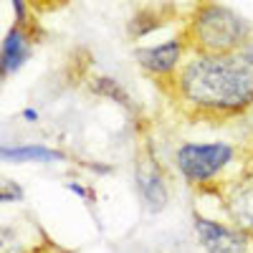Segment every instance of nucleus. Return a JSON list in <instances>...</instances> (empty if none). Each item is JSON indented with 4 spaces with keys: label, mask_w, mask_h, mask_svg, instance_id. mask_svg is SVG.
I'll return each instance as SVG.
<instances>
[{
    "label": "nucleus",
    "mask_w": 253,
    "mask_h": 253,
    "mask_svg": "<svg viewBox=\"0 0 253 253\" xmlns=\"http://www.w3.org/2000/svg\"><path fill=\"white\" fill-rule=\"evenodd\" d=\"M175 86L180 101L205 117H236L253 107V69L236 53H193L180 66Z\"/></svg>",
    "instance_id": "obj_1"
},
{
    "label": "nucleus",
    "mask_w": 253,
    "mask_h": 253,
    "mask_svg": "<svg viewBox=\"0 0 253 253\" xmlns=\"http://www.w3.org/2000/svg\"><path fill=\"white\" fill-rule=\"evenodd\" d=\"M253 38V28L246 18L225 5H200L185 28V43L200 56H233Z\"/></svg>",
    "instance_id": "obj_2"
},
{
    "label": "nucleus",
    "mask_w": 253,
    "mask_h": 253,
    "mask_svg": "<svg viewBox=\"0 0 253 253\" xmlns=\"http://www.w3.org/2000/svg\"><path fill=\"white\" fill-rule=\"evenodd\" d=\"M233 162V147L225 142L195 144L187 142L175 152V165L190 185H205Z\"/></svg>",
    "instance_id": "obj_3"
},
{
    "label": "nucleus",
    "mask_w": 253,
    "mask_h": 253,
    "mask_svg": "<svg viewBox=\"0 0 253 253\" xmlns=\"http://www.w3.org/2000/svg\"><path fill=\"white\" fill-rule=\"evenodd\" d=\"M223 210L230 223L253 238V170H246L225 187Z\"/></svg>",
    "instance_id": "obj_4"
},
{
    "label": "nucleus",
    "mask_w": 253,
    "mask_h": 253,
    "mask_svg": "<svg viewBox=\"0 0 253 253\" xmlns=\"http://www.w3.org/2000/svg\"><path fill=\"white\" fill-rule=\"evenodd\" d=\"M195 230L208 253H246L251 236L236 225H223L195 215Z\"/></svg>",
    "instance_id": "obj_5"
},
{
    "label": "nucleus",
    "mask_w": 253,
    "mask_h": 253,
    "mask_svg": "<svg viewBox=\"0 0 253 253\" xmlns=\"http://www.w3.org/2000/svg\"><path fill=\"white\" fill-rule=\"evenodd\" d=\"M187 43L185 38H170L160 46H150L137 51V63L157 79H175L180 66H182V53H185Z\"/></svg>",
    "instance_id": "obj_6"
},
{
    "label": "nucleus",
    "mask_w": 253,
    "mask_h": 253,
    "mask_svg": "<svg viewBox=\"0 0 253 253\" xmlns=\"http://www.w3.org/2000/svg\"><path fill=\"white\" fill-rule=\"evenodd\" d=\"M137 185H139V193L147 200L152 210H160L167 205V185H165V175L160 172L157 162L144 155L137 162Z\"/></svg>",
    "instance_id": "obj_7"
},
{
    "label": "nucleus",
    "mask_w": 253,
    "mask_h": 253,
    "mask_svg": "<svg viewBox=\"0 0 253 253\" xmlns=\"http://www.w3.org/2000/svg\"><path fill=\"white\" fill-rule=\"evenodd\" d=\"M28 56H31V38L23 31V26H15L13 31H8L3 41V76L18 71L28 61Z\"/></svg>",
    "instance_id": "obj_8"
},
{
    "label": "nucleus",
    "mask_w": 253,
    "mask_h": 253,
    "mask_svg": "<svg viewBox=\"0 0 253 253\" xmlns=\"http://www.w3.org/2000/svg\"><path fill=\"white\" fill-rule=\"evenodd\" d=\"M3 160L8 162H61L63 155L41 144H23V147H3Z\"/></svg>",
    "instance_id": "obj_9"
},
{
    "label": "nucleus",
    "mask_w": 253,
    "mask_h": 253,
    "mask_svg": "<svg viewBox=\"0 0 253 253\" xmlns=\"http://www.w3.org/2000/svg\"><path fill=\"white\" fill-rule=\"evenodd\" d=\"M94 86H96V91L99 94H104V96H112V99H117L119 104H124L126 109H132V104H129V96H126L119 86H117V81L114 79H96L94 81Z\"/></svg>",
    "instance_id": "obj_10"
},
{
    "label": "nucleus",
    "mask_w": 253,
    "mask_h": 253,
    "mask_svg": "<svg viewBox=\"0 0 253 253\" xmlns=\"http://www.w3.org/2000/svg\"><path fill=\"white\" fill-rule=\"evenodd\" d=\"M20 195H23L20 190H13V187H10V180L3 182V195H0V200H3V203H10L13 198H20Z\"/></svg>",
    "instance_id": "obj_11"
},
{
    "label": "nucleus",
    "mask_w": 253,
    "mask_h": 253,
    "mask_svg": "<svg viewBox=\"0 0 253 253\" xmlns=\"http://www.w3.org/2000/svg\"><path fill=\"white\" fill-rule=\"evenodd\" d=\"M69 190H71V193H76V195H84V198H94L91 193H89V190H84V187H79V185H69Z\"/></svg>",
    "instance_id": "obj_12"
},
{
    "label": "nucleus",
    "mask_w": 253,
    "mask_h": 253,
    "mask_svg": "<svg viewBox=\"0 0 253 253\" xmlns=\"http://www.w3.org/2000/svg\"><path fill=\"white\" fill-rule=\"evenodd\" d=\"M23 119H26V122H36V119H38V112H33V109H23Z\"/></svg>",
    "instance_id": "obj_13"
}]
</instances>
